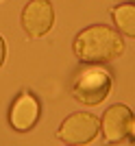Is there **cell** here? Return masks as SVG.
Wrapping results in <instances>:
<instances>
[{
  "label": "cell",
  "mask_w": 135,
  "mask_h": 146,
  "mask_svg": "<svg viewBox=\"0 0 135 146\" xmlns=\"http://www.w3.org/2000/svg\"><path fill=\"white\" fill-rule=\"evenodd\" d=\"M124 42L113 29L103 24L87 26L74 39V55L83 63H105L122 55Z\"/></svg>",
  "instance_id": "1"
},
{
  "label": "cell",
  "mask_w": 135,
  "mask_h": 146,
  "mask_svg": "<svg viewBox=\"0 0 135 146\" xmlns=\"http://www.w3.org/2000/svg\"><path fill=\"white\" fill-rule=\"evenodd\" d=\"M109 90H111V76L107 70L98 66L81 70L72 83V96L87 107L100 105L109 96Z\"/></svg>",
  "instance_id": "2"
},
{
  "label": "cell",
  "mask_w": 135,
  "mask_h": 146,
  "mask_svg": "<svg viewBox=\"0 0 135 146\" xmlns=\"http://www.w3.org/2000/svg\"><path fill=\"white\" fill-rule=\"evenodd\" d=\"M100 129V120L94 113H87V111H79V113H72L61 122V127L57 131V137L66 144H87L96 137Z\"/></svg>",
  "instance_id": "3"
},
{
  "label": "cell",
  "mask_w": 135,
  "mask_h": 146,
  "mask_svg": "<svg viewBox=\"0 0 135 146\" xmlns=\"http://www.w3.org/2000/svg\"><path fill=\"white\" fill-rule=\"evenodd\" d=\"M55 24V9L48 0H31L22 11V26L26 35L37 39L44 37Z\"/></svg>",
  "instance_id": "4"
},
{
  "label": "cell",
  "mask_w": 135,
  "mask_h": 146,
  "mask_svg": "<svg viewBox=\"0 0 135 146\" xmlns=\"http://www.w3.org/2000/svg\"><path fill=\"white\" fill-rule=\"evenodd\" d=\"M133 113L126 105H113L105 111L103 120H100V129L105 133V140L109 144H118L122 142L126 135L131 133V127H133Z\"/></svg>",
  "instance_id": "5"
},
{
  "label": "cell",
  "mask_w": 135,
  "mask_h": 146,
  "mask_svg": "<svg viewBox=\"0 0 135 146\" xmlns=\"http://www.w3.org/2000/svg\"><path fill=\"white\" fill-rule=\"evenodd\" d=\"M39 118V103L31 94H20L9 111V122L15 131H28Z\"/></svg>",
  "instance_id": "6"
},
{
  "label": "cell",
  "mask_w": 135,
  "mask_h": 146,
  "mask_svg": "<svg viewBox=\"0 0 135 146\" xmlns=\"http://www.w3.org/2000/svg\"><path fill=\"white\" fill-rule=\"evenodd\" d=\"M111 15L116 26L122 31V35L135 37V5H120L111 11Z\"/></svg>",
  "instance_id": "7"
},
{
  "label": "cell",
  "mask_w": 135,
  "mask_h": 146,
  "mask_svg": "<svg viewBox=\"0 0 135 146\" xmlns=\"http://www.w3.org/2000/svg\"><path fill=\"white\" fill-rule=\"evenodd\" d=\"M5 55H7V46H5V39L0 35V66L5 63Z\"/></svg>",
  "instance_id": "8"
},
{
  "label": "cell",
  "mask_w": 135,
  "mask_h": 146,
  "mask_svg": "<svg viewBox=\"0 0 135 146\" xmlns=\"http://www.w3.org/2000/svg\"><path fill=\"white\" fill-rule=\"evenodd\" d=\"M131 133H133V137H135V120H133V127H131Z\"/></svg>",
  "instance_id": "9"
},
{
  "label": "cell",
  "mask_w": 135,
  "mask_h": 146,
  "mask_svg": "<svg viewBox=\"0 0 135 146\" xmlns=\"http://www.w3.org/2000/svg\"><path fill=\"white\" fill-rule=\"evenodd\" d=\"M70 146H72V144H70Z\"/></svg>",
  "instance_id": "10"
}]
</instances>
